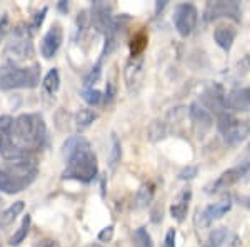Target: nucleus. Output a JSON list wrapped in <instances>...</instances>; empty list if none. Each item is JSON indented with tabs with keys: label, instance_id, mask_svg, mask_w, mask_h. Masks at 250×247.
I'll return each mask as SVG.
<instances>
[{
	"label": "nucleus",
	"instance_id": "1",
	"mask_svg": "<svg viewBox=\"0 0 250 247\" xmlns=\"http://www.w3.org/2000/svg\"><path fill=\"white\" fill-rule=\"evenodd\" d=\"M10 140L12 145L27 152L42 149L47 140V125L43 117L39 114H22L14 119Z\"/></svg>",
	"mask_w": 250,
	"mask_h": 247
},
{
	"label": "nucleus",
	"instance_id": "2",
	"mask_svg": "<svg viewBox=\"0 0 250 247\" xmlns=\"http://www.w3.org/2000/svg\"><path fill=\"white\" fill-rule=\"evenodd\" d=\"M40 82L39 64L32 67H17L15 64H5L0 67V89L14 90V89H34Z\"/></svg>",
	"mask_w": 250,
	"mask_h": 247
},
{
	"label": "nucleus",
	"instance_id": "3",
	"mask_svg": "<svg viewBox=\"0 0 250 247\" xmlns=\"http://www.w3.org/2000/svg\"><path fill=\"white\" fill-rule=\"evenodd\" d=\"M97 172H99L97 157L88 149V151L80 152L79 156L67 160V169L62 172V179H74L83 182V184H88L97 177Z\"/></svg>",
	"mask_w": 250,
	"mask_h": 247
},
{
	"label": "nucleus",
	"instance_id": "4",
	"mask_svg": "<svg viewBox=\"0 0 250 247\" xmlns=\"http://www.w3.org/2000/svg\"><path fill=\"white\" fill-rule=\"evenodd\" d=\"M5 55L10 59V64L19 60L30 59L34 55V44H32V30L27 23H19L12 32V39L5 47Z\"/></svg>",
	"mask_w": 250,
	"mask_h": 247
},
{
	"label": "nucleus",
	"instance_id": "5",
	"mask_svg": "<svg viewBox=\"0 0 250 247\" xmlns=\"http://www.w3.org/2000/svg\"><path fill=\"white\" fill-rule=\"evenodd\" d=\"M217 125L229 145L240 144L250 135V120H239L229 112L217 115Z\"/></svg>",
	"mask_w": 250,
	"mask_h": 247
},
{
	"label": "nucleus",
	"instance_id": "6",
	"mask_svg": "<svg viewBox=\"0 0 250 247\" xmlns=\"http://www.w3.org/2000/svg\"><path fill=\"white\" fill-rule=\"evenodd\" d=\"M197 20H199V12L193 3H180L175 7L173 12V25H175L177 32L182 37L190 35L193 29L197 27Z\"/></svg>",
	"mask_w": 250,
	"mask_h": 247
},
{
	"label": "nucleus",
	"instance_id": "7",
	"mask_svg": "<svg viewBox=\"0 0 250 247\" xmlns=\"http://www.w3.org/2000/svg\"><path fill=\"white\" fill-rule=\"evenodd\" d=\"M200 105L207 109L210 114L220 115L227 112V97H225L220 86H213L204 92L202 99H200Z\"/></svg>",
	"mask_w": 250,
	"mask_h": 247
},
{
	"label": "nucleus",
	"instance_id": "8",
	"mask_svg": "<svg viewBox=\"0 0 250 247\" xmlns=\"http://www.w3.org/2000/svg\"><path fill=\"white\" fill-rule=\"evenodd\" d=\"M219 17H230L235 22L240 20V9L237 5V2H224V0H219V2H208L207 9H205V20L210 22L213 19Z\"/></svg>",
	"mask_w": 250,
	"mask_h": 247
},
{
	"label": "nucleus",
	"instance_id": "9",
	"mask_svg": "<svg viewBox=\"0 0 250 247\" xmlns=\"http://www.w3.org/2000/svg\"><path fill=\"white\" fill-rule=\"evenodd\" d=\"M63 42V32L62 27L59 23H54V25L48 29V32L43 35L42 44H40V54L45 59H52L55 57V54L59 52L60 45Z\"/></svg>",
	"mask_w": 250,
	"mask_h": 247
},
{
	"label": "nucleus",
	"instance_id": "10",
	"mask_svg": "<svg viewBox=\"0 0 250 247\" xmlns=\"http://www.w3.org/2000/svg\"><path fill=\"white\" fill-rule=\"evenodd\" d=\"M112 5H108L105 2H95L94 9H92V23L95 25V29L102 34H108L112 27Z\"/></svg>",
	"mask_w": 250,
	"mask_h": 247
},
{
	"label": "nucleus",
	"instance_id": "11",
	"mask_svg": "<svg viewBox=\"0 0 250 247\" xmlns=\"http://www.w3.org/2000/svg\"><path fill=\"white\" fill-rule=\"evenodd\" d=\"M230 207H232V202L229 199H224L220 202H215V204L207 205V207H205L202 212L199 214V216H200V225H202V227L210 225L213 221L224 217L225 214L230 210Z\"/></svg>",
	"mask_w": 250,
	"mask_h": 247
},
{
	"label": "nucleus",
	"instance_id": "12",
	"mask_svg": "<svg viewBox=\"0 0 250 247\" xmlns=\"http://www.w3.org/2000/svg\"><path fill=\"white\" fill-rule=\"evenodd\" d=\"M125 84L128 90H137L144 77V60L142 59H130L125 66Z\"/></svg>",
	"mask_w": 250,
	"mask_h": 247
},
{
	"label": "nucleus",
	"instance_id": "13",
	"mask_svg": "<svg viewBox=\"0 0 250 247\" xmlns=\"http://www.w3.org/2000/svg\"><path fill=\"white\" fill-rule=\"evenodd\" d=\"M227 107L235 112H250V86L232 90L227 97Z\"/></svg>",
	"mask_w": 250,
	"mask_h": 247
},
{
	"label": "nucleus",
	"instance_id": "14",
	"mask_svg": "<svg viewBox=\"0 0 250 247\" xmlns=\"http://www.w3.org/2000/svg\"><path fill=\"white\" fill-rule=\"evenodd\" d=\"M244 177H245V164L237 165V167L229 169V171H225L224 174H222L219 179L213 182L210 190L212 192H217V190H220V189H227V187H230V185L235 184V182L242 180Z\"/></svg>",
	"mask_w": 250,
	"mask_h": 247
},
{
	"label": "nucleus",
	"instance_id": "15",
	"mask_svg": "<svg viewBox=\"0 0 250 247\" xmlns=\"http://www.w3.org/2000/svg\"><path fill=\"white\" fill-rule=\"evenodd\" d=\"M90 149V144L88 140L85 139L83 135H72L63 142V147H62V152H63V157L65 160H70L72 157L79 156L80 152L83 151H88Z\"/></svg>",
	"mask_w": 250,
	"mask_h": 247
},
{
	"label": "nucleus",
	"instance_id": "16",
	"mask_svg": "<svg viewBox=\"0 0 250 247\" xmlns=\"http://www.w3.org/2000/svg\"><path fill=\"white\" fill-rule=\"evenodd\" d=\"M190 197H192V190L190 189H184L182 192L179 194V197L175 199V202L170 205V214H172V217L175 219L177 222H182L185 219V216H187Z\"/></svg>",
	"mask_w": 250,
	"mask_h": 247
},
{
	"label": "nucleus",
	"instance_id": "17",
	"mask_svg": "<svg viewBox=\"0 0 250 247\" xmlns=\"http://www.w3.org/2000/svg\"><path fill=\"white\" fill-rule=\"evenodd\" d=\"M237 37V30L230 25H219L213 30V39H215L217 45L229 52L233 45V40Z\"/></svg>",
	"mask_w": 250,
	"mask_h": 247
},
{
	"label": "nucleus",
	"instance_id": "18",
	"mask_svg": "<svg viewBox=\"0 0 250 247\" xmlns=\"http://www.w3.org/2000/svg\"><path fill=\"white\" fill-rule=\"evenodd\" d=\"M188 115H190V119L193 120V122L202 125V127H205V129L210 127L212 122H213L212 114L205 107H202L200 102H192L190 104V107H188Z\"/></svg>",
	"mask_w": 250,
	"mask_h": 247
},
{
	"label": "nucleus",
	"instance_id": "19",
	"mask_svg": "<svg viewBox=\"0 0 250 247\" xmlns=\"http://www.w3.org/2000/svg\"><path fill=\"white\" fill-rule=\"evenodd\" d=\"M23 209H25V202L17 201V202H14L10 207H7L3 212H0V229L10 225L12 222L17 219V216H20V214L23 212Z\"/></svg>",
	"mask_w": 250,
	"mask_h": 247
},
{
	"label": "nucleus",
	"instance_id": "20",
	"mask_svg": "<svg viewBox=\"0 0 250 247\" xmlns=\"http://www.w3.org/2000/svg\"><path fill=\"white\" fill-rule=\"evenodd\" d=\"M12 125H14V119L10 115H0V156L12 144Z\"/></svg>",
	"mask_w": 250,
	"mask_h": 247
},
{
	"label": "nucleus",
	"instance_id": "21",
	"mask_svg": "<svg viewBox=\"0 0 250 247\" xmlns=\"http://www.w3.org/2000/svg\"><path fill=\"white\" fill-rule=\"evenodd\" d=\"M42 87L47 94H50V95L57 94L60 89V74L57 68H50V70L47 72V75L43 77V80H42Z\"/></svg>",
	"mask_w": 250,
	"mask_h": 247
},
{
	"label": "nucleus",
	"instance_id": "22",
	"mask_svg": "<svg viewBox=\"0 0 250 247\" xmlns=\"http://www.w3.org/2000/svg\"><path fill=\"white\" fill-rule=\"evenodd\" d=\"M30 224H32V217L27 214L25 217H23V221H22V224H20V227L15 230V234L9 239V246L12 247H17L22 244L23 241H25V237H27V234H29V230H30Z\"/></svg>",
	"mask_w": 250,
	"mask_h": 247
},
{
	"label": "nucleus",
	"instance_id": "23",
	"mask_svg": "<svg viewBox=\"0 0 250 247\" xmlns=\"http://www.w3.org/2000/svg\"><path fill=\"white\" fill-rule=\"evenodd\" d=\"M97 119V114L92 109H82L75 114V127L77 131H85L87 127H90Z\"/></svg>",
	"mask_w": 250,
	"mask_h": 247
},
{
	"label": "nucleus",
	"instance_id": "24",
	"mask_svg": "<svg viewBox=\"0 0 250 247\" xmlns=\"http://www.w3.org/2000/svg\"><path fill=\"white\" fill-rule=\"evenodd\" d=\"M22 190L23 189L20 187L17 182H15L9 176V174L0 167V192H3V194H19V192H22Z\"/></svg>",
	"mask_w": 250,
	"mask_h": 247
},
{
	"label": "nucleus",
	"instance_id": "25",
	"mask_svg": "<svg viewBox=\"0 0 250 247\" xmlns=\"http://www.w3.org/2000/svg\"><path fill=\"white\" fill-rule=\"evenodd\" d=\"M147 42H148V37L145 32H139V34L134 35L130 42V55L132 59H139L142 55V52L147 48Z\"/></svg>",
	"mask_w": 250,
	"mask_h": 247
},
{
	"label": "nucleus",
	"instance_id": "26",
	"mask_svg": "<svg viewBox=\"0 0 250 247\" xmlns=\"http://www.w3.org/2000/svg\"><path fill=\"white\" fill-rule=\"evenodd\" d=\"M120 157H122V145H120V140L117 139L115 134H112V149L110 154H108V167L112 171H115L117 165L120 162Z\"/></svg>",
	"mask_w": 250,
	"mask_h": 247
},
{
	"label": "nucleus",
	"instance_id": "27",
	"mask_svg": "<svg viewBox=\"0 0 250 247\" xmlns=\"http://www.w3.org/2000/svg\"><path fill=\"white\" fill-rule=\"evenodd\" d=\"M229 239V230L225 227H219V229H213L208 236V246L207 247H222L227 242Z\"/></svg>",
	"mask_w": 250,
	"mask_h": 247
},
{
	"label": "nucleus",
	"instance_id": "28",
	"mask_svg": "<svg viewBox=\"0 0 250 247\" xmlns=\"http://www.w3.org/2000/svg\"><path fill=\"white\" fill-rule=\"evenodd\" d=\"M152 197H154V184H144L137 192V205L145 207L147 204H150Z\"/></svg>",
	"mask_w": 250,
	"mask_h": 247
},
{
	"label": "nucleus",
	"instance_id": "29",
	"mask_svg": "<svg viewBox=\"0 0 250 247\" xmlns=\"http://www.w3.org/2000/svg\"><path fill=\"white\" fill-rule=\"evenodd\" d=\"M134 246L135 247H154V242H152L150 234L147 232V229H145V227L135 229V232H134Z\"/></svg>",
	"mask_w": 250,
	"mask_h": 247
},
{
	"label": "nucleus",
	"instance_id": "30",
	"mask_svg": "<svg viewBox=\"0 0 250 247\" xmlns=\"http://www.w3.org/2000/svg\"><path fill=\"white\" fill-rule=\"evenodd\" d=\"M165 135H167V127H165L164 122L155 120V122L150 124V127H148V139L157 142V140H162Z\"/></svg>",
	"mask_w": 250,
	"mask_h": 247
},
{
	"label": "nucleus",
	"instance_id": "31",
	"mask_svg": "<svg viewBox=\"0 0 250 247\" xmlns=\"http://www.w3.org/2000/svg\"><path fill=\"white\" fill-rule=\"evenodd\" d=\"M80 95H82V99L85 100L88 105H97L102 102L104 99V94L100 90H97V89H83L82 92H80Z\"/></svg>",
	"mask_w": 250,
	"mask_h": 247
},
{
	"label": "nucleus",
	"instance_id": "32",
	"mask_svg": "<svg viewBox=\"0 0 250 247\" xmlns=\"http://www.w3.org/2000/svg\"><path fill=\"white\" fill-rule=\"evenodd\" d=\"M100 75H102V64L99 62L95 67H92V70L88 72L85 77H83V89H92V86L100 79Z\"/></svg>",
	"mask_w": 250,
	"mask_h": 247
},
{
	"label": "nucleus",
	"instance_id": "33",
	"mask_svg": "<svg viewBox=\"0 0 250 247\" xmlns=\"http://www.w3.org/2000/svg\"><path fill=\"white\" fill-rule=\"evenodd\" d=\"M47 12H48V9H47V7H43L42 10L37 12V14H35L34 17H32V22H30V25H29L30 30H32V34H34V32H37L40 29V25H42L43 20H45Z\"/></svg>",
	"mask_w": 250,
	"mask_h": 247
},
{
	"label": "nucleus",
	"instance_id": "34",
	"mask_svg": "<svg viewBox=\"0 0 250 247\" xmlns=\"http://www.w3.org/2000/svg\"><path fill=\"white\" fill-rule=\"evenodd\" d=\"M199 174V169L195 167V165H187V167H184L182 171L179 172V179L180 180H190L193 177Z\"/></svg>",
	"mask_w": 250,
	"mask_h": 247
},
{
	"label": "nucleus",
	"instance_id": "35",
	"mask_svg": "<svg viewBox=\"0 0 250 247\" xmlns=\"http://www.w3.org/2000/svg\"><path fill=\"white\" fill-rule=\"evenodd\" d=\"M114 237V225H107L99 232V241L100 242H110Z\"/></svg>",
	"mask_w": 250,
	"mask_h": 247
},
{
	"label": "nucleus",
	"instance_id": "36",
	"mask_svg": "<svg viewBox=\"0 0 250 247\" xmlns=\"http://www.w3.org/2000/svg\"><path fill=\"white\" fill-rule=\"evenodd\" d=\"M115 84L114 82H107V89H105V95H104V102L110 104L115 97Z\"/></svg>",
	"mask_w": 250,
	"mask_h": 247
},
{
	"label": "nucleus",
	"instance_id": "37",
	"mask_svg": "<svg viewBox=\"0 0 250 247\" xmlns=\"http://www.w3.org/2000/svg\"><path fill=\"white\" fill-rule=\"evenodd\" d=\"M175 237H177L175 229H168L164 239V247H175Z\"/></svg>",
	"mask_w": 250,
	"mask_h": 247
},
{
	"label": "nucleus",
	"instance_id": "38",
	"mask_svg": "<svg viewBox=\"0 0 250 247\" xmlns=\"http://www.w3.org/2000/svg\"><path fill=\"white\" fill-rule=\"evenodd\" d=\"M9 29H10V20L7 15H3L2 20H0V40L5 37V34L9 32Z\"/></svg>",
	"mask_w": 250,
	"mask_h": 247
},
{
	"label": "nucleus",
	"instance_id": "39",
	"mask_svg": "<svg viewBox=\"0 0 250 247\" xmlns=\"http://www.w3.org/2000/svg\"><path fill=\"white\" fill-rule=\"evenodd\" d=\"M34 247H60V246L57 241H54V239H42V241L35 242Z\"/></svg>",
	"mask_w": 250,
	"mask_h": 247
},
{
	"label": "nucleus",
	"instance_id": "40",
	"mask_svg": "<svg viewBox=\"0 0 250 247\" xmlns=\"http://www.w3.org/2000/svg\"><path fill=\"white\" fill-rule=\"evenodd\" d=\"M57 7H59V10H62V12H68V3L65 2V0H60V2L57 3Z\"/></svg>",
	"mask_w": 250,
	"mask_h": 247
},
{
	"label": "nucleus",
	"instance_id": "41",
	"mask_svg": "<svg viewBox=\"0 0 250 247\" xmlns=\"http://www.w3.org/2000/svg\"><path fill=\"white\" fill-rule=\"evenodd\" d=\"M244 180H249L250 182V162H247V164H245V177H244Z\"/></svg>",
	"mask_w": 250,
	"mask_h": 247
},
{
	"label": "nucleus",
	"instance_id": "42",
	"mask_svg": "<svg viewBox=\"0 0 250 247\" xmlns=\"http://www.w3.org/2000/svg\"><path fill=\"white\" fill-rule=\"evenodd\" d=\"M165 5H167V2H165V0H162V2H157V5H155V10H157V12H159V10H162Z\"/></svg>",
	"mask_w": 250,
	"mask_h": 247
},
{
	"label": "nucleus",
	"instance_id": "43",
	"mask_svg": "<svg viewBox=\"0 0 250 247\" xmlns=\"http://www.w3.org/2000/svg\"><path fill=\"white\" fill-rule=\"evenodd\" d=\"M240 201H242V204H244L245 207L250 209V197H240Z\"/></svg>",
	"mask_w": 250,
	"mask_h": 247
},
{
	"label": "nucleus",
	"instance_id": "44",
	"mask_svg": "<svg viewBox=\"0 0 250 247\" xmlns=\"http://www.w3.org/2000/svg\"><path fill=\"white\" fill-rule=\"evenodd\" d=\"M90 247H102V246H100V244H92Z\"/></svg>",
	"mask_w": 250,
	"mask_h": 247
},
{
	"label": "nucleus",
	"instance_id": "45",
	"mask_svg": "<svg viewBox=\"0 0 250 247\" xmlns=\"http://www.w3.org/2000/svg\"><path fill=\"white\" fill-rule=\"evenodd\" d=\"M249 151H250V144H249Z\"/></svg>",
	"mask_w": 250,
	"mask_h": 247
},
{
	"label": "nucleus",
	"instance_id": "46",
	"mask_svg": "<svg viewBox=\"0 0 250 247\" xmlns=\"http://www.w3.org/2000/svg\"><path fill=\"white\" fill-rule=\"evenodd\" d=\"M0 204H2V199H0Z\"/></svg>",
	"mask_w": 250,
	"mask_h": 247
},
{
	"label": "nucleus",
	"instance_id": "47",
	"mask_svg": "<svg viewBox=\"0 0 250 247\" xmlns=\"http://www.w3.org/2000/svg\"><path fill=\"white\" fill-rule=\"evenodd\" d=\"M0 247H2V242H0Z\"/></svg>",
	"mask_w": 250,
	"mask_h": 247
}]
</instances>
